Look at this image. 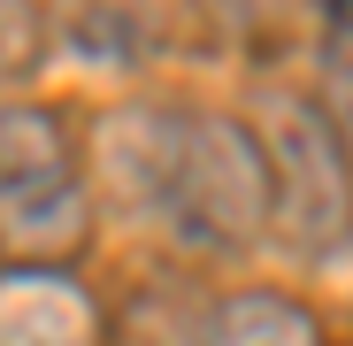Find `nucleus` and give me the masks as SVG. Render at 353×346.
<instances>
[{
    "mask_svg": "<svg viewBox=\"0 0 353 346\" xmlns=\"http://www.w3.org/2000/svg\"><path fill=\"white\" fill-rule=\"evenodd\" d=\"M92 247V169L62 108H0V269L62 277Z\"/></svg>",
    "mask_w": 353,
    "mask_h": 346,
    "instance_id": "f03ea898",
    "label": "nucleus"
},
{
    "mask_svg": "<svg viewBox=\"0 0 353 346\" xmlns=\"http://www.w3.org/2000/svg\"><path fill=\"white\" fill-rule=\"evenodd\" d=\"M100 177L161 247L239 262L269 247V185L246 115L223 108H131L100 131Z\"/></svg>",
    "mask_w": 353,
    "mask_h": 346,
    "instance_id": "f257e3e1",
    "label": "nucleus"
},
{
    "mask_svg": "<svg viewBox=\"0 0 353 346\" xmlns=\"http://www.w3.org/2000/svg\"><path fill=\"white\" fill-rule=\"evenodd\" d=\"M315 108L353 146V0H323V100Z\"/></svg>",
    "mask_w": 353,
    "mask_h": 346,
    "instance_id": "423d86ee",
    "label": "nucleus"
},
{
    "mask_svg": "<svg viewBox=\"0 0 353 346\" xmlns=\"http://www.w3.org/2000/svg\"><path fill=\"white\" fill-rule=\"evenodd\" d=\"M192 346H323V331H315V316L292 293L254 285V293L215 300V316L192 331Z\"/></svg>",
    "mask_w": 353,
    "mask_h": 346,
    "instance_id": "39448f33",
    "label": "nucleus"
},
{
    "mask_svg": "<svg viewBox=\"0 0 353 346\" xmlns=\"http://www.w3.org/2000/svg\"><path fill=\"white\" fill-rule=\"evenodd\" d=\"M0 346H92V308L70 277H0Z\"/></svg>",
    "mask_w": 353,
    "mask_h": 346,
    "instance_id": "20e7f679",
    "label": "nucleus"
},
{
    "mask_svg": "<svg viewBox=\"0 0 353 346\" xmlns=\"http://www.w3.org/2000/svg\"><path fill=\"white\" fill-rule=\"evenodd\" d=\"M39 54H46V16L31 0H0V85H16Z\"/></svg>",
    "mask_w": 353,
    "mask_h": 346,
    "instance_id": "0eeeda50",
    "label": "nucleus"
},
{
    "mask_svg": "<svg viewBox=\"0 0 353 346\" xmlns=\"http://www.w3.org/2000/svg\"><path fill=\"white\" fill-rule=\"evenodd\" d=\"M261 146V185H269V247L330 262L353 239V146L307 93H276L261 124H246Z\"/></svg>",
    "mask_w": 353,
    "mask_h": 346,
    "instance_id": "7ed1b4c3",
    "label": "nucleus"
}]
</instances>
